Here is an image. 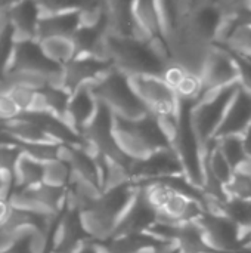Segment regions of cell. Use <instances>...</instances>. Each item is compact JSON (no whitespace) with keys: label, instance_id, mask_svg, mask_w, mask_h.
Instances as JSON below:
<instances>
[{"label":"cell","instance_id":"obj_13","mask_svg":"<svg viewBox=\"0 0 251 253\" xmlns=\"http://www.w3.org/2000/svg\"><path fill=\"white\" fill-rule=\"evenodd\" d=\"M87 19V16L83 12H56V13H41L36 39L43 40L47 37L55 36H65L71 37L81 24Z\"/></svg>","mask_w":251,"mask_h":253},{"label":"cell","instance_id":"obj_23","mask_svg":"<svg viewBox=\"0 0 251 253\" xmlns=\"http://www.w3.org/2000/svg\"><path fill=\"white\" fill-rule=\"evenodd\" d=\"M16 1H19V0H0V15H1L10 4H13V3H16Z\"/></svg>","mask_w":251,"mask_h":253},{"label":"cell","instance_id":"obj_19","mask_svg":"<svg viewBox=\"0 0 251 253\" xmlns=\"http://www.w3.org/2000/svg\"><path fill=\"white\" fill-rule=\"evenodd\" d=\"M222 46L232 53L251 58V24H240L231 34V37L226 40V43Z\"/></svg>","mask_w":251,"mask_h":253},{"label":"cell","instance_id":"obj_10","mask_svg":"<svg viewBox=\"0 0 251 253\" xmlns=\"http://www.w3.org/2000/svg\"><path fill=\"white\" fill-rule=\"evenodd\" d=\"M133 19L138 36L149 40L155 46L169 52L167 42L164 37L163 21L158 9V0H135Z\"/></svg>","mask_w":251,"mask_h":253},{"label":"cell","instance_id":"obj_6","mask_svg":"<svg viewBox=\"0 0 251 253\" xmlns=\"http://www.w3.org/2000/svg\"><path fill=\"white\" fill-rule=\"evenodd\" d=\"M129 79L148 113L158 119L178 114L179 98L161 76H132Z\"/></svg>","mask_w":251,"mask_h":253},{"label":"cell","instance_id":"obj_14","mask_svg":"<svg viewBox=\"0 0 251 253\" xmlns=\"http://www.w3.org/2000/svg\"><path fill=\"white\" fill-rule=\"evenodd\" d=\"M96 108H98V101L92 93L90 87L86 86L77 89L70 95V101L65 113V122L71 126V129H74L81 136L83 129L93 119Z\"/></svg>","mask_w":251,"mask_h":253},{"label":"cell","instance_id":"obj_8","mask_svg":"<svg viewBox=\"0 0 251 253\" xmlns=\"http://www.w3.org/2000/svg\"><path fill=\"white\" fill-rule=\"evenodd\" d=\"M200 79L203 93L238 83V67L234 55L223 46L213 44L203 64Z\"/></svg>","mask_w":251,"mask_h":253},{"label":"cell","instance_id":"obj_24","mask_svg":"<svg viewBox=\"0 0 251 253\" xmlns=\"http://www.w3.org/2000/svg\"><path fill=\"white\" fill-rule=\"evenodd\" d=\"M0 24H1V15H0Z\"/></svg>","mask_w":251,"mask_h":253},{"label":"cell","instance_id":"obj_20","mask_svg":"<svg viewBox=\"0 0 251 253\" xmlns=\"http://www.w3.org/2000/svg\"><path fill=\"white\" fill-rule=\"evenodd\" d=\"M15 42H16V37H15L12 27L1 18V24H0V82L3 80V77L7 71Z\"/></svg>","mask_w":251,"mask_h":253},{"label":"cell","instance_id":"obj_18","mask_svg":"<svg viewBox=\"0 0 251 253\" xmlns=\"http://www.w3.org/2000/svg\"><path fill=\"white\" fill-rule=\"evenodd\" d=\"M213 142L216 144V147L219 148V151L223 154V157L228 160V163L232 166L234 170L249 159L240 135L216 138V139H213Z\"/></svg>","mask_w":251,"mask_h":253},{"label":"cell","instance_id":"obj_4","mask_svg":"<svg viewBox=\"0 0 251 253\" xmlns=\"http://www.w3.org/2000/svg\"><path fill=\"white\" fill-rule=\"evenodd\" d=\"M89 87L96 101L104 104L117 117L133 120L148 114V110L138 98L129 76L117 68H111Z\"/></svg>","mask_w":251,"mask_h":253},{"label":"cell","instance_id":"obj_9","mask_svg":"<svg viewBox=\"0 0 251 253\" xmlns=\"http://www.w3.org/2000/svg\"><path fill=\"white\" fill-rule=\"evenodd\" d=\"M109 33V24L105 10L92 18L86 19L81 27L71 36L75 46V56H105V37Z\"/></svg>","mask_w":251,"mask_h":253},{"label":"cell","instance_id":"obj_15","mask_svg":"<svg viewBox=\"0 0 251 253\" xmlns=\"http://www.w3.org/2000/svg\"><path fill=\"white\" fill-rule=\"evenodd\" d=\"M109 31L115 34H138L133 19L135 0H102Z\"/></svg>","mask_w":251,"mask_h":253},{"label":"cell","instance_id":"obj_1","mask_svg":"<svg viewBox=\"0 0 251 253\" xmlns=\"http://www.w3.org/2000/svg\"><path fill=\"white\" fill-rule=\"evenodd\" d=\"M105 56L126 76H163L172 61L169 52L138 34L108 33Z\"/></svg>","mask_w":251,"mask_h":253},{"label":"cell","instance_id":"obj_7","mask_svg":"<svg viewBox=\"0 0 251 253\" xmlns=\"http://www.w3.org/2000/svg\"><path fill=\"white\" fill-rule=\"evenodd\" d=\"M112 67V62L107 56L80 55L62 65V74L59 84L72 93L77 89L92 86L102 76H105Z\"/></svg>","mask_w":251,"mask_h":253},{"label":"cell","instance_id":"obj_22","mask_svg":"<svg viewBox=\"0 0 251 253\" xmlns=\"http://www.w3.org/2000/svg\"><path fill=\"white\" fill-rule=\"evenodd\" d=\"M240 136H241V141H243V145H244V150H246L247 157L251 159V123Z\"/></svg>","mask_w":251,"mask_h":253},{"label":"cell","instance_id":"obj_16","mask_svg":"<svg viewBox=\"0 0 251 253\" xmlns=\"http://www.w3.org/2000/svg\"><path fill=\"white\" fill-rule=\"evenodd\" d=\"M41 13L83 12L87 19L98 16L104 9L102 0H36Z\"/></svg>","mask_w":251,"mask_h":253},{"label":"cell","instance_id":"obj_21","mask_svg":"<svg viewBox=\"0 0 251 253\" xmlns=\"http://www.w3.org/2000/svg\"><path fill=\"white\" fill-rule=\"evenodd\" d=\"M21 114V110L16 107L13 99L6 90H0V125L13 120Z\"/></svg>","mask_w":251,"mask_h":253},{"label":"cell","instance_id":"obj_25","mask_svg":"<svg viewBox=\"0 0 251 253\" xmlns=\"http://www.w3.org/2000/svg\"><path fill=\"white\" fill-rule=\"evenodd\" d=\"M206 253H217V252H206Z\"/></svg>","mask_w":251,"mask_h":253},{"label":"cell","instance_id":"obj_5","mask_svg":"<svg viewBox=\"0 0 251 253\" xmlns=\"http://www.w3.org/2000/svg\"><path fill=\"white\" fill-rule=\"evenodd\" d=\"M238 86L240 83H234L216 90L204 92L192 104L189 110V122L203 151L213 141L226 107Z\"/></svg>","mask_w":251,"mask_h":253},{"label":"cell","instance_id":"obj_2","mask_svg":"<svg viewBox=\"0 0 251 253\" xmlns=\"http://www.w3.org/2000/svg\"><path fill=\"white\" fill-rule=\"evenodd\" d=\"M62 67L53 62L37 39H16L7 71L0 82V90L10 84H27L40 89L59 84Z\"/></svg>","mask_w":251,"mask_h":253},{"label":"cell","instance_id":"obj_17","mask_svg":"<svg viewBox=\"0 0 251 253\" xmlns=\"http://www.w3.org/2000/svg\"><path fill=\"white\" fill-rule=\"evenodd\" d=\"M43 52L58 65H65L72 58H75V46L71 37L65 36H55L38 40Z\"/></svg>","mask_w":251,"mask_h":253},{"label":"cell","instance_id":"obj_11","mask_svg":"<svg viewBox=\"0 0 251 253\" xmlns=\"http://www.w3.org/2000/svg\"><path fill=\"white\" fill-rule=\"evenodd\" d=\"M251 123V92L238 86L235 93L232 95L223 119L215 133V138L229 136V135H241Z\"/></svg>","mask_w":251,"mask_h":253},{"label":"cell","instance_id":"obj_3","mask_svg":"<svg viewBox=\"0 0 251 253\" xmlns=\"http://www.w3.org/2000/svg\"><path fill=\"white\" fill-rule=\"evenodd\" d=\"M112 130L120 151L130 162L143 160L158 150L172 147L158 119L151 113L133 120L114 116Z\"/></svg>","mask_w":251,"mask_h":253},{"label":"cell","instance_id":"obj_12","mask_svg":"<svg viewBox=\"0 0 251 253\" xmlns=\"http://www.w3.org/2000/svg\"><path fill=\"white\" fill-rule=\"evenodd\" d=\"M40 16L41 10L36 0H19L1 13V18L12 27L18 40L36 39Z\"/></svg>","mask_w":251,"mask_h":253}]
</instances>
